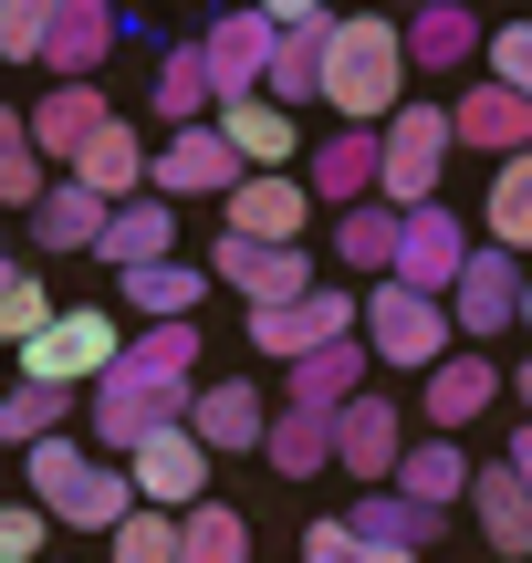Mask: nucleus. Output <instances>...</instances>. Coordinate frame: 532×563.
<instances>
[{
  "mask_svg": "<svg viewBox=\"0 0 532 563\" xmlns=\"http://www.w3.org/2000/svg\"><path fill=\"white\" fill-rule=\"evenodd\" d=\"M125 511H136L125 470H115V460H84V481L63 490V501H42V522H63V532H115Z\"/></svg>",
  "mask_w": 532,
  "mask_h": 563,
  "instance_id": "nucleus-30",
  "label": "nucleus"
},
{
  "mask_svg": "<svg viewBox=\"0 0 532 563\" xmlns=\"http://www.w3.org/2000/svg\"><path fill=\"white\" fill-rule=\"evenodd\" d=\"M522 334H532V272H522Z\"/></svg>",
  "mask_w": 532,
  "mask_h": 563,
  "instance_id": "nucleus-51",
  "label": "nucleus"
},
{
  "mask_svg": "<svg viewBox=\"0 0 532 563\" xmlns=\"http://www.w3.org/2000/svg\"><path fill=\"white\" fill-rule=\"evenodd\" d=\"M397 460H408V418H397V397H355V407H334V470H345V481L387 490Z\"/></svg>",
  "mask_w": 532,
  "mask_h": 563,
  "instance_id": "nucleus-12",
  "label": "nucleus"
},
{
  "mask_svg": "<svg viewBox=\"0 0 532 563\" xmlns=\"http://www.w3.org/2000/svg\"><path fill=\"white\" fill-rule=\"evenodd\" d=\"M324 42H334V32H271V74H262V104L303 115V104L324 95Z\"/></svg>",
  "mask_w": 532,
  "mask_h": 563,
  "instance_id": "nucleus-33",
  "label": "nucleus"
},
{
  "mask_svg": "<svg viewBox=\"0 0 532 563\" xmlns=\"http://www.w3.org/2000/svg\"><path fill=\"white\" fill-rule=\"evenodd\" d=\"M74 188H95L104 209H125V199H146V125H125V115H104V136L84 146L74 167H63Z\"/></svg>",
  "mask_w": 532,
  "mask_h": 563,
  "instance_id": "nucleus-21",
  "label": "nucleus"
},
{
  "mask_svg": "<svg viewBox=\"0 0 532 563\" xmlns=\"http://www.w3.org/2000/svg\"><path fill=\"white\" fill-rule=\"evenodd\" d=\"M209 282L251 302V313H282V302L313 292V251H251V241H209Z\"/></svg>",
  "mask_w": 532,
  "mask_h": 563,
  "instance_id": "nucleus-14",
  "label": "nucleus"
},
{
  "mask_svg": "<svg viewBox=\"0 0 532 563\" xmlns=\"http://www.w3.org/2000/svg\"><path fill=\"white\" fill-rule=\"evenodd\" d=\"M42 543H53V522L32 501H0V563H42Z\"/></svg>",
  "mask_w": 532,
  "mask_h": 563,
  "instance_id": "nucleus-46",
  "label": "nucleus"
},
{
  "mask_svg": "<svg viewBox=\"0 0 532 563\" xmlns=\"http://www.w3.org/2000/svg\"><path fill=\"white\" fill-rule=\"evenodd\" d=\"M188 397L199 386H167V376H136V365H104L95 386H84V449H104V460H125V449H146L157 428H188Z\"/></svg>",
  "mask_w": 532,
  "mask_h": 563,
  "instance_id": "nucleus-2",
  "label": "nucleus"
},
{
  "mask_svg": "<svg viewBox=\"0 0 532 563\" xmlns=\"http://www.w3.org/2000/svg\"><path fill=\"white\" fill-rule=\"evenodd\" d=\"M366 397V344H313L303 365H292V386H282V407H303V418H334V407H355Z\"/></svg>",
  "mask_w": 532,
  "mask_h": 563,
  "instance_id": "nucleus-25",
  "label": "nucleus"
},
{
  "mask_svg": "<svg viewBox=\"0 0 532 563\" xmlns=\"http://www.w3.org/2000/svg\"><path fill=\"white\" fill-rule=\"evenodd\" d=\"M42 323H53V292H42V272H11V282H0V344L21 355Z\"/></svg>",
  "mask_w": 532,
  "mask_h": 563,
  "instance_id": "nucleus-43",
  "label": "nucleus"
},
{
  "mask_svg": "<svg viewBox=\"0 0 532 563\" xmlns=\"http://www.w3.org/2000/svg\"><path fill=\"white\" fill-rule=\"evenodd\" d=\"M178 563H251V522H241L230 501L178 511Z\"/></svg>",
  "mask_w": 532,
  "mask_h": 563,
  "instance_id": "nucleus-37",
  "label": "nucleus"
},
{
  "mask_svg": "<svg viewBox=\"0 0 532 563\" xmlns=\"http://www.w3.org/2000/svg\"><path fill=\"white\" fill-rule=\"evenodd\" d=\"M439 178H450V104H397L376 125V209H439Z\"/></svg>",
  "mask_w": 532,
  "mask_h": 563,
  "instance_id": "nucleus-3",
  "label": "nucleus"
},
{
  "mask_svg": "<svg viewBox=\"0 0 532 563\" xmlns=\"http://www.w3.org/2000/svg\"><path fill=\"white\" fill-rule=\"evenodd\" d=\"M115 282H125V313H136V323H188L199 292H209L199 262H146V272H115Z\"/></svg>",
  "mask_w": 532,
  "mask_h": 563,
  "instance_id": "nucleus-32",
  "label": "nucleus"
},
{
  "mask_svg": "<svg viewBox=\"0 0 532 563\" xmlns=\"http://www.w3.org/2000/svg\"><path fill=\"white\" fill-rule=\"evenodd\" d=\"M501 470H512V481L532 490V428H522V439H512V460H501Z\"/></svg>",
  "mask_w": 532,
  "mask_h": 563,
  "instance_id": "nucleus-49",
  "label": "nucleus"
},
{
  "mask_svg": "<svg viewBox=\"0 0 532 563\" xmlns=\"http://www.w3.org/2000/svg\"><path fill=\"white\" fill-rule=\"evenodd\" d=\"M42 21L53 0H0V63H42Z\"/></svg>",
  "mask_w": 532,
  "mask_h": 563,
  "instance_id": "nucleus-44",
  "label": "nucleus"
},
{
  "mask_svg": "<svg viewBox=\"0 0 532 563\" xmlns=\"http://www.w3.org/2000/svg\"><path fill=\"white\" fill-rule=\"evenodd\" d=\"M115 42H125V11H104V0H53V21H42V74L53 84H95Z\"/></svg>",
  "mask_w": 532,
  "mask_h": 563,
  "instance_id": "nucleus-13",
  "label": "nucleus"
},
{
  "mask_svg": "<svg viewBox=\"0 0 532 563\" xmlns=\"http://www.w3.org/2000/svg\"><path fill=\"white\" fill-rule=\"evenodd\" d=\"M11 272H21V262H11V251H0V282H11Z\"/></svg>",
  "mask_w": 532,
  "mask_h": 563,
  "instance_id": "nucleus-52",
  "label": "nucleus"
},
{
  "mask_svg": "<svg viewBox=\"0 0 532 563\" xmlns=\"http://www.w3.org/2000/svg\"><path fill=\"white\" fill-rule=\"evenodd\" d=\"M355 344H366V365H397V376H429L439 355H459L450 302L397 292V282H376V302H355Z\"/></svg>",
  "mask_w": 532,
  "mask_h": 563,
  "instance_id": "nucleus-4",
  "label": "nucleus"
},
{
  "mask_svg": "<svg viewBox=\"0 0 532 563\" xmlns=\"http://www.w3.org/2000/svg\"><path fill=\"white\" fill-rule=\"evenodd\" d=\"M42 188H53V178H42V157H32V136H21V115L0 104V209H32Z\"/></svg>",
  "mask_w": 532,
  "mask_h": 563,
  "instance_id": "nucleus-41",
  "label": "nucleus"
},
{
  "mask_svg": "<svg viewBox=\"0 0 532 563\" xmlns=\"http://www.w3.org/2000/svg\"><path fill=\"white\" fill-rule=\"evenodd\" d=\"M95 262H115V272L178 262V209H167V199H125V209H104V241H95Z\"/></svg>",
  "mask_w": 532,
  "mask_h": 563,
  "instance_id": "nucleus-24",
  "label": "nucleus"
},
{
  "mask_svg": "<svg viewBox=\"0 0 532 563\" xmlns=\"http://www.w3.org/2000/svg\"><path fill=\"white\" fill-rule=\"evenodd\" d=\"M262 428H271V407H262V386H241V376H220V386H199V397H188V439H199L209 460L262 449Z\"/></svg>",
  "mask_w": 532,
  "mask_h": 563,
  "instance_id": "nucleus-19",
  "label": "nucleus"
},
{
  "mask_svg": "<svg viewBox=\"0 0 532 563\" xmlns=\"http://www.w3.org/2000/svg\"><path fill=\"white\" fill-rule=\"evenodd\" d=\"M303 199H313V209H334V220L376 199V136H366V125H334V136L313 146V178H303Z\"/></svg>",
  "mask_w": 532,
  "mask_h": 563,
  "instance_id": "nucleus-20",
  "label": "nucleus"
},
{
  "mask_svg": "<svg viewBox=\"0 0 532 563\" xmlns=\"http://www.w3.org/2000/svg\"><path fill=\"white\" fill-rule=\"evenodd\" d=\"M334 251H345L355 272H387L397 262V209H376V199L345 209V220H334Z\"/></svg>",
  "mask_w": 532,
  "mask_h": 563,
  "instance_id": "nucleus-40",
  "label": "nucleus"
},
{
  "mask_svg": "<svg viewBox=\"0 0 532 563\" xmlns=\"http://www.w3.org/2000/svg\"><path fill=\"white\" fill-rule=\"evenodd\" d=\"M115 355H125V313L74 302V313H53L32 344H21V386H63V397H84V386H95Z\"/></svg>",
  "mask_w": 532,
  "mask_h": 563,
  "instance_id": "nucleus-5",
  "label": "nucleus"
},
{
  "mask_svg": "<svg viewBox=\"0 0 532 563\" xmlns=\"http://www.w3.org/2000/svg\"><path fill=\"white\" fill-rule=\"evenodd\" d=\"M209 125H220V146H230L241 178H292V157H303V125H292L282 104H262V95H251V104H220Z\"/></svg>",
  "mask_w": 532,
  "mask_h": 563,
  "instance_id": "nucleus-15",
  "label": "nucleus"
},
{
  "mask_svg": "<svg viewBox=\"0 0 532 563\" xmlns=\"http://www.w3.org/2000/svg\"><path fill=\"white\" fill-rule=\"evenodd\" d=\"M470 511H480V543H491L501 563H522V553H532V490H522L501 460H480V470H470Z\"/></svg>",
  "mask_w": 532,
  "mask_h": 563,
  "instance_id": "nucleus-28",
  "label": "nucleus"
},
{
  "mask_svg": "<svg viewBox=\"0 0 532 563\" xmlns=\"http://www.w3.org/2000/svg\"><path fill=\"white\" fill-rule=\"evenodd\" d=\"M501 397H512V376H501L491 355H470V344H459V355H439L429 376H418V418H429V439H459V428L491 418Z\"/></svg>",
  "mask_w": 532,
  "mask_h": 563,
  "instance_id": "nucleus-9",
  "label": "nucleus"
},
{
  "mask_svg": "<svg viewBox=\"0 0 532 563\" xmlns=\"http://www.w3.org/2000/svg\"><path fill=\"white\" fill-rule=\"evenodd\" d=\"M146 115H157L167 136H188V125H209V115H220V95H209V63H199V42H178V53L157 63V84H146Z\"/></svg>",
  "mask_w": 532,
  "mask_h": 563,
  "instance_id": "nucleus-29",
  "label": "nucleus"
},
{
  "mask_svg": "<svg viewBox=\"0 0 532 563\" xmlns=\"http://www.w3.org/2000/svg\"><path fill=\"white\" fill-rule=\"evenodd\" d=\"M303 230H313L303 178H230V199H220V241H251V251H303Z\"/></svg>",
  "mask_w": 532,
  "mask_h": 563,
  "instance_id": "nucleus-8",
  "label": "nucleus"
},
{
  "mask_svg": "<svg viewBox=\"0 0 532 563\" xmlns=\"http://www.w3.org/2000/svg\"><path fill=\"white\" fill-rule=\"evenodd\" d=\"M345 334H355V292H324V282L303 302H282V313H251V344L282 355V365H303L313 344H345Z\"/></svg>",
  "mask_w": 532,
  "mask_h": 563,
  "instance_id": "nucleus-17",
  "label": "nucleus"
},
{
  "mask_svg": "<svg viewBox=\"0 0 532 563\" xmlns=\"http://www.w3.org/2000/svg\"><path fill=\"white\" fill-rule=\"evenodd\" d=\"M271 32H334V11H324V0H271Z\"/></svg>",
  "mask_w": 532,
  "mask_h": 563,
  "instance_id": "nucleus-48",
  "label": "nucleus"
},
{
  "mask_svg": "<svg viewBox=\"0 0 532 563\" xmlns=\"http://www.w3.org/2000/svg\"><path fill=\"white\" fill-rule=\"evenodd\" d=\"M408 74H459V63H480V21L459 11V0H439V11H418L408 32Z\"/></svg>",
  "mask_w": 532,
  "mask_h": 563,
  "instance_id": "nucleus-31",
  "label": "nucleus"
},
{
  "mask_svg": "<svg viewBox=\"0 0 532 563\" xmlns=\"http://www.w3.org/2000/svg\"><path fill=\"white\" fill-rule=\"evenodd\" d=\"M262 460L282 470V481H313V470H334V418H303V407H271V428H262Z\"/></svg>",
  "mask_w": 532,
  "mask_h": 563,
  "instance_id": "nucleus-35",
  "label": "nucleus"
},
{
  "mask_svg": "<svg viewBox=\"0 0 532 563\" xmlns=\"http://www.w3.org/2000/svg\"><path fill=\"white\" fill-rule=\"evenodd\" d=\"M42 563H53V553H42Z\"/></svg>",
  "mask_w": 532,
  "mask_h": 563,
  "instance_id": "nucleus-53",
  "label": "nucleus"
},
{
  "mask_svg": "<svg viewBox=\"0 0 532 563\" xmlns=\"http://www.w3.org/2000/svg\"><path fill=\"white\" fill-rule=\"evenodd\" d=\"M199 63H209V95H220V104H251L262 74H271V21L262 11H220L209 42H199Z\"/></svg>",
  "mask_w": 532,
  "mask_h": 563,
  "instance_id": "nucleus-16",
  "label": "nucleus"
},
{
  "mask_svg": "<svg viewBox=\"0 0 532 563\" xmlns=\"http://www.w3.org/2000/svg\"><path fill=\"white\" fill-rule=\"evenodd\" d=\"M230 178H241V167H230V146H220V125H188V136H157L146 146V199H230Z\"/></svg>",
  "mask_w": 532,
  "mask_h": 563,
  "instance_id": "nucleus-11",
  "label": "nucleus"
},
{
  "mask_svg": "<svg viewBox=\"0 0 532 563\" xmlns=\"http://www.w3.org/2000/svg\"><path fill=\"white\" fill-rule=\"evenodd\" d=\"M104 563H178V522H167V511H125V522L104 532Z\"/></svg>",
  "mask_w": 532,
  "mask_h": 563,
  "instance_id": "nucleus-42",
  "label": "nucleus"
},
{
  "mask_svg": "<svg viewBox=\"0 0 532 563\" xmlns=\"http://www.w3.org/2000/svg\"><path fill=\"white\" fill-rule=\"evenodd\" d=\"M480 251H501V262H522V251H532V146H522V157H501L491 188H480Z\"/></svg>",
  "mask_w": 532,
  "mask_h": 563,
  "instance_id": "nucleus-27",
  "label": "nucleus"
},
{
  "mask_svg": "<svg viewBox=\"0 0 532 563\" xmlns=\"http://www.w3.org/2000/svg\"><path fill=\"white\" fill-rule=\"evenodd\" d=\"M450 146H480V157H522V146H532V104H522V95H501V84L480 74L470 95L450 104Z\"/></svg>",
  "mask_w": 532,
  "mask_h": 563,
  "instance_id": "nucleus-23",
  "label": "nucleus"
},
{
  "mask_svg": "<svg viewBox=\"0 0 532 563\" xmlns=\"http://www.w3.org/2000/svg\"><path fill=\"white\" fill-rule=\"evenodd\" d=\"M459 262H470V230H459L450 209H408V220H397V262H387V282H397V292L450 302Z\"/></svg>",
  "mask_w": 532,
  "mask_h": 563,
  "instance_id": "nucleus-10",
  "label": "nucleus"
},
{
  "mask_svg": "<svg viewBox=\"0 0 532 563\" xmlns=\"http://www.w3.org/2000/svg\"><path fill=\"white\" fill-rule=\"evenodd\" d=\"M512 397H522V428H532V365H522V376H512Z\"/></svg>",
  "mask_w": 532,
  "mask_h": 563,
  "instance_id": "nucleus-50",
  "label": "nucleus"
},
{
  "mask_svg": "<svg viewBox=\"0 0 532 563\" xmlns=\"http://www.w3.org/2000/svg\"><path fill=\"white\" fill-rule=\"evenodd\" d=\"M125 365H136V376H167V386H199V323H146V334H125Z\"/></svg>",
  "mask_w": 532,
  "mask_h": 563,
  "instance_id": "nucleus-38",
  "label": "nucleus"
},
{
  "mask_svg": "<svg viewBox=\"0 0 532 563\" xmlns=\"http://www.w3.org/2000/svg\"><path fill=\"white\" fill-rule=\"evenodd\" d=\"M491 84L532 104V21H512V32H491Z\"/></svg>",
  "mask_w": 532,
  "mask_h": 563,
  "instance_id": "nucleus-45",
  "label": "nucleus"
},
{
  "mask_svg": "<svg viewBox=\"0 0 532 563\" xmlns=\"http://www.w3.org/2000/svg\"><path fill=\"white\" fill-rule=\"evenodd\" d=\"M397 501H418V511H459L470 501V449L459 439H408V460H397Z\"/></svg>",
  "mask_w": 532,
  "mask_h": 563,
  "instance_id": "nucleus-26",
  "label": "nucleus"
},
{
  "mask_svg": "<svg viewBox=\"0 0 532 563\" xmlns=\"http://www.w3.org/2000/svg\"><path fill=\"white\" fill-rule=\"evenodd\" d=\"M125 490H136V511H199L209 501V449L188 439V428H157L146 449H125Z\"/></svg>",
  "mask_w": 532,
  "mask_h": 563,
  "instance_id": "nucleus-7",
  "label": "nucleus"
},
{
  "mask_svg": "<svg viewBox=\"0 0 532 563\" xmlns=\"http://www.w3.org/2000/svg\"><path fill=\"white\" fill-rule=\"evenodd\" d=\"M324 104H334V125H366V136L408 104V42H397L387 11L334 21V42H324Z\"/></svg>",
  "mask_w": 532,
  "mask_h": 563,
  "instance_id": "nucleus-1",
  "label": "nucleus"
},
{
  "mask_svg": "<svg viewBox=\"0 0 532 563\" xmlns=\"http://www.w3.org/2000/svg\"><path fill=\"white\" fill-rule=\"evenodd\" d=\"M303 563H387V553H366L345 532V511H324V522H303Z\"/></svg>",
  "mask_w": 532,
  "mask_h": 563,
  "instance_id": "nucleus-47",
  "label": "nucleus"
},
{
  "mask_svg": "<svg viewBox=\"0 0 532 563\" xmlns=\"http://www.w3.org/2000/svg\"><path fill=\"white\" fill-rule=\"evenodd\" d=\"M522 272L532 262H501V251H470L450 282V334L470 344V355H491V334H512L522 323Z\"/></svg>",
  "mask_w": 532,
  "mask_h": 563,
  "instance_id": "nucleus-6",
  "label": "nucleus"
},
{
  "mask_svg": "<svg viewBox=\"0 0 532 563\" xmlns=\"http://www.w3.org/2000/svg\"><path fill=\"white\" fill-rule=\"evenodd\" d=\"M84 397H63V386H0V439L11 449H42V439H63V418H74Z\"/></svg>",
  "mask_w": 532,
  "mask_h": 563,
  "instance_id": "nucleus-36",
  "label": "nucleus"
},
{
  "mask_svg": "<svg viewBox=\"0 0 532 563\" xmlns=\"http://www.w3.org/2000/svg\"><path fill=\"white\" fill-rule=\"evenodd\" d=\"M439 522H450V511H418V501H397V490H355V511H345V532L366 553H387V563H418L439 543Z\"/></svg>",
  "mask_w": 532,
  "mask_h": 563,
  "instance_id": "nucleus-22",
  "label": "nucleus"
},
{
  "mask_svg": "<svg viewBox=\"0 0 532 563\" xmlns=\"http://www.w3.org/2000/svg\"><path fill=\"white\" fill-rule=\"evenodd\" d=\"M32 241L42 251H95L104 241V199H95V188H74V178H53L32 199Z\"/></svg>",
  "mask_w": 532,
  "mask_h": 563,
  "instance_id": "nucleus-34",
  "label": "nucleus"
},
{
  "mask_svg": "<svg viewBox=\"0 0 532 563\" xmlns=\"http://www.w3.org/2000/svg\"><path fill=\"white\" fill-rule=\"evenodd\" d=\"M84 460H95V449H84L74 428H63V439H42V449H21V481H32V511H42V501H63V490L84 481Z\"/></svg>",
  "mask_w": 532,
  "mask_h": 563,
  "instance_id": "nucleus-39",
  "label": "nucleus"
},
{
  "mask_svg": "<svg viewBox=\"0 0 532 563\" xmlns=\"http://www.w3.org/2000/svg\"><path fill=\"white\" fill-rule=\"evenodd\" d=\"M104 115H115V104H104V84H53V95L21 115V136H32V157H42V167H53V157L74 167L84 146L104 136Z\"/></svg>",
  "mask_w": 532,
  "mask_h": 563,
  "instance_id": "nucleus-18",
  "label": "nucleus"
}]
</instances>
